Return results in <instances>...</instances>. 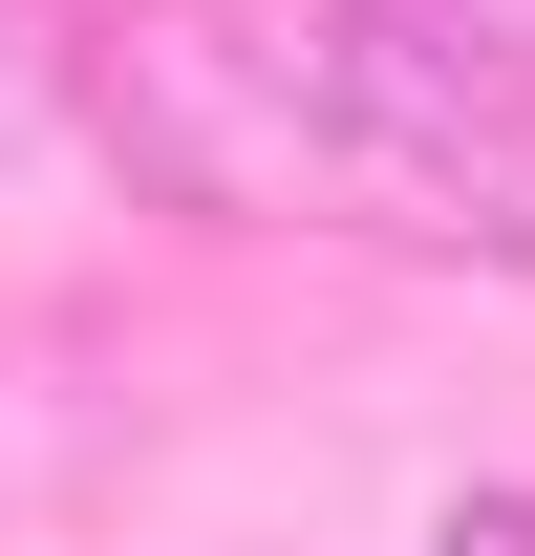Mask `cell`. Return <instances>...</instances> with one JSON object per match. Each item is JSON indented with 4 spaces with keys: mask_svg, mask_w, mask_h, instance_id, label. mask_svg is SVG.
<instances>
[{
    "mask_svg": "<svg viewBox=\"0 0 535 556\" xmlns=\"http://www.w3.org/2000/svg\"><path fill=\"white\" fill-rule=\"evenodd\" d=\"M86 129L129 150L150 214L194 236H343V257H450V278H535V150L407 129L386 86H343L322 22L258 0H108L65 43Z\"/></svg>",
    "mask_w": 535,
    "mask_h": 556,
    "instance_id": "obj_1",
    "label": "cell"
},
{
    "mask_svg": "<svg viewBox=\"0 0 535 556\" xmlns=\"http://www.w3.org/2000/svg\"><path fill=\"white\" fill-rule=\"evenodd\" d=\"M428 556H535V492H450V514H428Z\"/></svg>",
    "mask_w": 535,
    "mask_h": 556,
    "instance_id": "obj_2",
    "label": "cell"
},
{
    "mask_svg": "<svg viewBox=\"0 0 535 556\" xmlns=\"http://www.w3.org/2000/svg\"><path fill=\"white\" fill-rule=\"evenodd\" d=\"M22 108H43V43H22V0H0V129H22Z\"/></svg>",
    "mask_w": 535,
    "mask_h": 556,
    "instance_id": "obj_3",
    "label": "cell"
}]
</instances>
